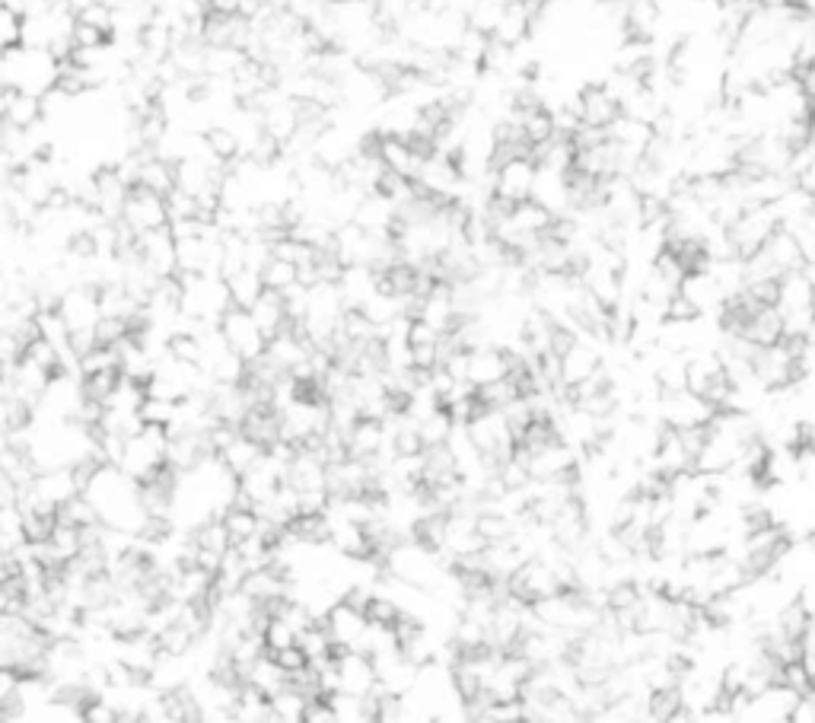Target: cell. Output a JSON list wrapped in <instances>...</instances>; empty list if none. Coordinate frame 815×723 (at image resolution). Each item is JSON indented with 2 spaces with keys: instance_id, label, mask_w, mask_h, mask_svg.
Masks as SVG:
<instances>
[{
  "instance_id": "obj_39",
  "label": "cell",
  "mask_w": 815,
  "mask_h": 723,
  "mask_svg": "<svg viewBox=\"0 0 815 723\" xmlns=\"http://www.w3.org/2000/svg\"><path fill=\"white\" fill-rule=\"evenodd\" d=\"M440 332L433 329V325L427 319H411L408 325V341H411V348H418V344H440Z\"/></svg>"
},
{
  "instance_id": "obj_32",
  "label": "cell",
  "mask_w": 815,
  "mask_h": 723,
  "mask_svg": "<svg viewBox=\"0 0 815 723\" xmlns=\"http://www.w3.org/2000/svg\"><path fill=\"white\" fill-rule=\"evenodd\" d=\"M23 26H26V16H20L16 10L4 7L0 10V48H20L23 45Z\"/></svg>"
},
{
  "instance_id": "obj_21",
  "label": "cell",
  "mask_w": 815,
  "mask_h": 723,
  "mask_svg": "<svg viewBox=\"0 0 815 723\" xmlns=\"http://www.w3.org/2000/svg\"><path fill=\"white\" fill-rule=\"evenodd\" d=\"M309 695L300 692L297 685H284L281 692L271 695V711H274V720L281 723H303L306 720V708H309Z\"/></svg>"
},
{
  "instance_id": "obj_24",
  "label": "cell",
  "mask_w": 815,
  "mask_h": 723,
  "mask_svg": "<svg viewBox=\"0 0 815 723\" xmlns=\"http://www.w3.org/2000/svg\"><path fill=\"white\" fill-rule=\"evenodd\" d=\"M223 523H227L230 529V536L236 545L242 542H249L258 536V526H262V513H258L255 507H242V504H233L227 513H223Z\"/></svg>"
},
{
  "instance_id": "obj_44",
  "label": "cell",
  "mask_w": 815,
  "mask_h": 723,
  "mask_svg": "<svg viewBox=\"0 0 815 723\" xmlns=\"http://www.w3.org/2000/svg\"><path fill=\"white\" fill-rule=\"evenodd\" d=\"M717 4H723V7H726V4H739V0H717Z\"/></svg>"
},
{
  "instance_id": "obj_13",
  "label": "cell",
  "mask_w": 815,
  "mask_h": 723,
  "mask_svg": "<svg viewBox=\"0 0 815 723\" xmlns=\"http://www.w3.org/2000/svg\"><path fill=\"white\" fill-rule=\"evenodd\" d=\"M621 115V102L605 90L602 83H586L580 90V118L583 125L593 128H609Z\"/></svg>"
},
{
  "instance_id": "obj_17",
  "label": "cell",
  "mask_w": 815,
  "mask_h": 723,
  "mask_svg": "<svg viewBox=\"0 0 815 723\" xmlns=\"http://www.w3.org/2000/svg\"><path fill=\"white\" fill-rule=\"evenodd\" d=\"M252 316L258 322V329L265 332V338H277L284 329H290V313H287V303H284V294H277V290H265L258 303L252 306Z\"/></svg>"
},
{
  "instance_id": "obj_30",
  "label": "cell",
  "mask_w": 815,
  "mask_h": 723,
  "mask_svg": "<svg viewBox=\"0 0 815 723\" xmlns=\"http://www.w3.org/2000/svg\"><path fill=\"white\" fill-rule=\"evenodd\" d=\"M141 421L144 424H160V427H169L172 421H176V411H179V402H169V399H153V395H147V399L141 402Z\"/></svg>"
},
{
  "instance_id": "obj_4",
  "label": "cell",
  "mask_w": 815,
  "mask_h": 723,
  "mask_svg": "<svg viewBox=\"0 0 815 723\" xmlns=\"http://www.w3.org/2000/svg\"><path fill=\"white\" fill-rule=\"evenodd\" d=\"M121 220H125L137 236L150 233V230H160V227H169L166 195L153 192V188H147V185H134L128 201H125V214H121Z\"/></svg>"
},
{
  "instance_id": "obj_41",
  "label": "cell",
  "mask_w": 815,
  "mask_h": 723,
  "mask_svg": "<svg viewBox=\"0 0 815 723\" xmlns=\"http://www.w3.org/2000/svg\"><path fill=\"white\" fill-rule=\"evenodd\" d=\"M796 77H800V83H803V90L812 96V102H815V58L812 61H800L796 64V71H793Z\"/></svg>"
},
{
  "instance_id": "obj_33",
  "label": "cell",
  "mask_w": 815,
  "mask_h": 723,
  "mask_svg": "<svg viewBox=\"0 0 815 723\" xmlns=\"http://www.w3.org/2000/svg\"><path fill=\"white\" fill-rule=\"evenodd\" d=\"M265 644H268L271 653H277V650H284V647L300 644V634L293 631V625H287L281 615H274L271 622H268V628H265Z\"/></svg>"
},
{
  "instance_id": "obj_37",
  "label": "cell",
  "mask_w": 815,
  "mask_h": 723,
  "mask_svg": "<svg viewBox=\"0 0 815 723\" xmlns=\"http://www.w3.org/2000/svg\"><path fill=\"white\" fill-rule=\"evenodd\" d=\"M74 45L77 48H106L109 42H112V36L106 29H99V26H90V23H80L77 20V26H74Z\"/></svg>"
},
{
  "instance_id": "obj_11",
  "label": "cell",
  "mask_w": 815,
  "mask_h": 723,
  "mask_svg": "<svg viewBox=\"0 0 815 723\" xmlns=\"http://www.w3.org/2000/svg\"><path fill=\"white\" fill-rule=\"evenodd\" d=\"M730 332L745 335L752 344H758V348H768V344L784 341V316H780V309L774 303H761Z\"/></svg>"
},
{
  "instance_id": "obj_45",
  "label": "cell",
  "mask_w": 815,
  "mask_h": 723,
  "mask_svg": "<svg viewBox=\"0 0 815 723\" xmlns=\"http://www.w3.org/2000/svg\"><path fill=\"white\" fill-rule=\"evenodd\" d=\"M812 539H815V532H812Z\"/></svg>"
},
{
  "instance_id": "obj_40",
  "label": "cell",
  "mask_w": 815,
  "mask_h": 723,
  "mask_svg": "<svg viewBox=\"0 0 815 723\" xmlns=\"http://www.w3.org/2000/svg\"><path fill=\"white\" fill-rule=\"evenodd\" d=\"M335 720V708L328 704V698H312L306 708V723H332Z\"/></svg>"
},
{
  "instance_id": "obj_9",
  "label": "cell",
  "mask_w": 815,
  "mask_h": 723,
  "mask_svg": "<svg viewBox=\"0 0 815 723\" xmlns=\"http://www.w3.org/2000/svg\"><path fill=\"white\" fill-rule=\"evenodd\" d=\"M137 252H141L144 265L156 274V278H176L179 249H176V236H172L169 227L141 233V239H137Z\"/></svg>"
},
{
  "instance_id": "obj_25",
  "label": "cell",
  "mask_w": 815,
  "mask_h": 723,
  "mask_svg": "<svg viewBox=\"0 0 815 723\" xmlns=\"http://www.w3.org/2000/svg\"><path fill=\"white\" fill-rule=\"evenodd\" d=\"M478 399L484 402V408H500V411H507L513 402L523 399V389H519V383L513 380V376H507V380H497V383L481 386V389H478Z\"/></svg>"
},
{
  "instance_id": "obj_20",
  "label": "cell",
  "mask_w": 815,
  "mask_h": 723,
  "mask_svg": "<svg viewBox=\"0 0 815 723\" xmlns=\"http://www.w3.org/2000/svg\"><path fill=\"white\" fill-rule=\"evenodd\" d=\"M227 287H230V300L233 306H242V309H252L258 303V297L265 294V278H262V271H255V268H242L236 274H230L227 278Z\"/></svg>"
},
{
  "instance_id": "obj_2",
  "label": "cell",
  "mask_w": 815,
  "mask_h": 723,
  "mask_svg": "<svg viewBox=\"0 0 815 723\" xmlns=\"http://www.w3.org/2000/svg\"><path fill=\"white\" fill-rule=\"evenodd\" d=\"M717 405L704 399V395L691 392V389H675L660 395V421L675 430H688V427H707L717 415Z\"/></svg>"
},
{
  "instance_id": "obj_35",
  "label": "cell",
  "mask_w": 815,
  "mask_h": 723,
  "mask_svg": "<svg viewBox=\"0 0 815 723\" xmlns=\"http://www.w3.org/2000/svg\"><path fill=\"white\" fill-rule=\"evenodd\" d=\"M80 23H90V26H99L106 29L109 36H115V10L109 4H102V0H93V4H86L80 13H77Z\"/></svg>"
},
{
  "instance_id": "obj_42",
  "label": "cell",
  "mask_w": 815,
  "mask_h": 723,
  "mask_svg": "<svg viewBox=\"0 0 815 723\" xmlns=\"http://www.w3.org/2000/svg\"><path fill=\"white\" fill-rule=\"evenodd\" d=\"M207 4H211V10H214V13L239 16V13H242V4H246V0H207Z\"/></svg>"
},
{
  "instance_id": "obj_5",
  "label": "cell",
  "mask_w": 815,
  "mask_h": 723,
  "mask_svg": "<svg viewBox=\"0 0 815 723\" xmlns=\"http://www.w3.org/2000/svg\"><path fill=\"white\" fill-rule=\"evenodd\" d=\"M535 179H539V163L532 157H513L494 166V195L507 204H519L532 198Z\"/></svg>"
},
{
  "instance_id": "obj_6",
  "label": "cell",
  "mask_w": 815,
  "mask_h": 723,
  "mask_svg": "<svg viewBox=\"0 0 815 723\" xmlns=\"http://www.w3.org/2000/svg\"><path fill=\"white\" fill-rule=\"evenodd\" d=\"M507 590L510 596L523 599V602H535V599H545V596H554L561 593V580L554 574V567L545 561V558H529L519 571L507 580Z\"/></svg>"
},
{
  "instance_id": "obj_19",
  "label": "cell",
  "mask_w": 815,
  "mask_h": 723,
  "mask_svg": "<svg viewBox=\"0 0 815 723\" xmlns=\"http://www.w3.org/2000/svg\"><path fill=\"white\" fill-rule=\"evenodd\" d=\"M217 456H220V462H223V466H227L233 475H246L249 469L258 466V459L265 456V446H262V443H255V440L246 437V434H239V437L227 446V450H220Z\"/></svg>"
},
{
  "instance_id": "obj_34",
  "label": "cell",
  "mask_w": 815,
  "mask_h": 723,
  "mask_svg": "<svg viewBox=\"0 0 815 723\" xmlns=\"http://www.w3.org/2000/svg\"><path fill=\"white\" fill-rule=\"evenodd\" d=\"M169 351L176 354L179 360H188V364H201V360H204V344H201V338L192 335V332L172 335V338H169Z\"/></svg>"
},
{
  "instance_id": "obj_16",
  "label": "cell",
  "mask_w": 815,
  "mask_h": 723,
  "mask_svg": "<svg viewBox=\"0 0 815 723\" xmlns=\"http://www.w3.org/2000/svg\"><path fill=\"white\" fill-rule=\"evenodd\" d=\"M287 481L297 491H328V462H322L312 450L300 446L290 462Z\"/></svg>"
},
{
  "instance_id": "obj_26",
  "label": "cell",
  "mask_w": 815,
  "mask_h": 723,
  "mask_svg": "<svg viewBox=\"0 0 815 723\" xmlns=\"http://www.w3.org/2000/svg\"><path fill=\"white\" fill-rule=\"evenodd\" d=\"M262 278H265V287L268 290H277V294H284L287 287H293L300 281V265L287 262V258H271V262L262 268Z\"/></svg>"
},
{
  "instance_id": "obj_29",
  "label": "cell",
  "mask_w": 815,
  "mask_h": 723,
  "mask_svg": "<svg viewBox=\"0 0 815 723\" xmlns=\"http://www.w3.org/2000/svg\"><path fill=\"white\" fill-rule=\"evenodd\" d=\"M121 376H125L121 370H102V373H90V376H83V395H86V399H96V402L106 405V399H109V395L118 389Z\"/></svg>"
},
{
  "instance_id": "obj_22",
  "label": "cell",
  "mask_w": 815,
  "mask_h": 723,
  "mask_svg": "<svg viewBox=\"0 0 815 723\" xmlns=\"http://www.w3.org/2000/svg\"><path fill=\"white\" fill-rule=\"evenodd\" d=\"M246 682H252V685L258 688V692H265V695L271 698V695H277V692H281V688L290 682V676H287V669L274 660V653H265V657L249 669Z\"/></svg>"
},
{
  "instance_id": "obj_36",
  "label": "cell",
  "mask_w": 815,
  "mask_h": 723,
  "mask_svg": "<svg viewBox=\"0 0 815 723\" xmlns=\"http://www.w3.org/2000/svg\"><path fill=\"white\" fill-rule=\"evenodd\" d=\"M367 615L370 622H379V625H395L398 618H402V609H398V602L386 593H376L367 606Z\"/></svg>"
},
{
  "instance_id": "obj_3",
  "label": "cell",
  "mask_w": 815,
  "mask_h": 723,
  "mask_svg": "<svg viewBox=\"0 0 815 723\" xmlns=\"http://www.w3.org/2000/svg\"><path fill=\"white\" fill-rule=\"evenodd\" d=\"M220 332L227 335L230 348H233L236 354L246 357L249 364H255V360H262L265 351H268V338H265L262 329H258V322H255V316H252V309L230 306L227 313H223V319H220Z\"/></svg>"
},
{
  "instance_id": "obj_28",
  "label": "cell",
  "mask_w": 815,
  "mask_h": 723,
  "mask_svg": "<svg viewBox=\"0 0 815 723\" xmlns=\"http://www.w3.org/2000/svg\"><path fill=\"white\" fill-rule=\"evenodd\" d=\"M418 424H421L424 446H440V443H446L449 434H453V427H456L453 415H449V408H437L430 418H424V421H418Z\"/></svg>"
},
{
  "instance_id": "obj_12",
  "label": "cell",
  "mask_w": 815,
  "mask_h": 723,
  "mask_svg": "<svg viewBox=\"0 0 815 723\" xmlns=\"http://www.w3.org/2000/svg\"><path fill=\"white\" fill-rule=\"evenodd\" d=\"M513 367V354L507 348H494V344H481V348L472 351V360H468V383L475 389L507 380Z\"/></svg>"
},
{
  "instance_id": "obj_38",
  "label": "cell",
  "mask_w": 815,
  "mask_h": 723,
  "mask_svg": "<svg viewBox=\"0 0 815 723\" xmlns=\"http://www.w3.org/2000/svg\"><path fill=\"white\" fill-rule=\"evenodd\" d=\"M268 653H271V650H268ZM274 660L287 669V676H290V673H300V669H306V666H309V657H306V650H303L300 644L277 650V653H274Z\"/></svg>"
},
{
  "instance_id": "obj_27",
  "label": "cell",
  "mask_w": 815,
  "mask_h": 723,
  "mask_svg": "<svg viewBox=\"0 0 815 723\" xmlns=\"http://www.w3.org/2000/svg\"><path fill=\"white\" fill-rule=\"evenodd\" d=\"M685 708L682 701V692L679 688H660V692H650V701H647V711H650V720H675Z\"/></svg>"
},
{
  "instance_id": "obj_7",
  "label": "cell",
  "mask_w": 815,
  "mask_h": 723,
  "mask_svg": "<svg viewBox=\"0 0 815 723\" xmlns=\"http://www.w3.org/2000/svg\"><path fill=\"white\" fill-rule=\"evenodd\" d=\"M803 701V695L790 688L787 682H774L768 688L752 695L745 720H768V723H787L796 714V704Z\"/></svg>"
},
{
  "instance_id": "obj_43",
  "label": "cell",
  "mask_w": 815,
  "mask_h": 723,
  "mask_svg": "<svg viewBox=\"0 0 815 723\" xmlns=\"http://www.w3.org/2000/svg\"><path fill=\"white\" fill-rule=\"evenodd\" d=\"M806 344H815V316H812V325H809V332H806Z\"/></svg>"
},
{
  "instance_id": "obj_14",
  "label": "cell",
  "mask_w": 815,
  "mask_h": 723,
  "mask_svg": "<svg viewBox=\"0 0 815 723\" xmlns=\"http://www.w3.org/2000/svg\"><path fill=\"white\" fill-rule=\"evenodd\" d=\"M379 157H383L389 172L405 179H418V172L424 166L421 153L411 147L408 137H398V134H379Z\"/></svg>"
},
{
  "instance_id": "obj_15",
  "label": "cell",
  "mask_w": 815,
  "mask_h": 723,
  "mask_svg": "<svg viewBox=\"0 0 815 723\" xmlns=\"http://www.w3.org/2000/svg\"><path fill=\"white\" fill-rule=\"evenodd\" d=\"M392 443V434L386 421L379 418H360L351 430H348V456L354 459H373L386 450Z\"/></svg>"
},
{
  "instance_id": "obj_31",
  "label": "cell",
  "mask_w": 815,
  "mask_h": 723,
  "mask_svg": "<svg viewBox=\"0 0 815 723\" xmlns=\"http://www.w3.org/2000/svg\"><path fill=\"white\" fill-rule=\"evenodd\" d=\"M26 357H32L36 360L39 367H45L48 373H61V351L55 348V344H51L48 338H32L29 344H26Z\"/></svg>"
},
{
  "instance_id": "obj_18",
  "label": "cell",
  "mask_w": 815,
  "mask_h": 723,
  "mask_svg": "<svg viewBox=\"0 0 815 723\" xmlns=\"http://www.w3.org/2000/svg\"><path fill=\"white\" fill-rule=\"evenodd\" d=\"M532 29H535V13H532V7L526 4V0H523V4H507L504 16H500V23L494 29V39L516 48V45H523L529 39Z\"/></svg>"
},
{
  "instance_id": "obj_23",
  "label": "cell",
  "mask_w": 815,
  "mask_h": 723,
  "mask_svg": "<svg viewBox=\"0 0 815 723\" xmlns=\"http://www.w3.org/2000/svg\"><path fill=\"white\" fill-rule=\"evenodd\" d=\"M300 647L306 650V657H309L312 666H319V663H325V660L338 657V644H335L332 634H328L325 622L309 625V628L300 634Z\"/></svg>"
},
{
  "instance_id": "obj_10",
  "label": "cell",
  "mask_w": 815,
  "mask_h": 723,
  "mask_svg": "<svg viewBox=\"0 0 815 723\" xmlns=\"http://www.w3.org/2000/svg\"><path fill=\"white\" fill-rule=\"evenodd\" d=\"M325 628L335 638L338 647H351L354 650L363 634H367V628H370V615L363 609H357V606H351L348 599H338L332 606V612L325 615Z\"/></svg>"
},
{
  "instance_id": "obj_8",
  "label": "cell",
  "mask_w": 815,
  "mask_h": 723,
  "mask_svg": "<svg viewBox=\"0 0 815 723\" xmlns=\"http://www.w3.org/2000/svg\"><path fill=\"white\" fill-rule=\"evenodd\" d=\"M61 316L67 322V329L80 332V329H99L102 322V306H99V287L93 284H74L58 303Z\"/></svg>"
},
{
  "instance_id": "obj_1",
  "label": "cell",
  "mask_w": 815,
  "mask_h": 723,
  "mask_svg": "<svg viewBox=\"0 0 815 723\" xmlns=\"http://www.w3.org/2000/svg\"><path fill=\"white\" fill-rule=\"evenodd\" d=\"M777 230H780V217L774 211V204H752V208H745L730 223V239L739 258H749L765 246Z\"/></svg>"
}]
</instances>
